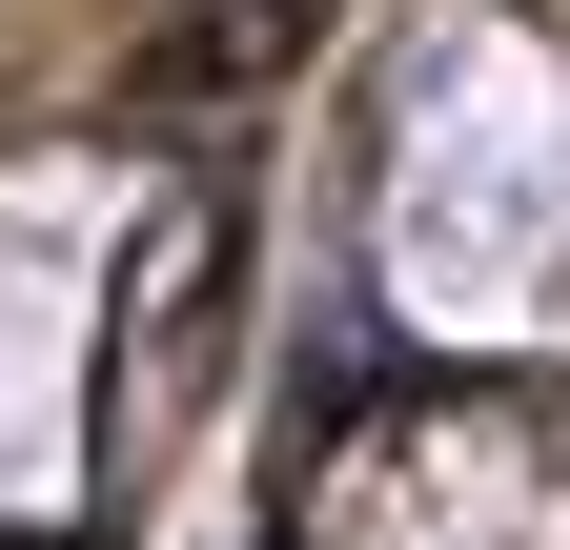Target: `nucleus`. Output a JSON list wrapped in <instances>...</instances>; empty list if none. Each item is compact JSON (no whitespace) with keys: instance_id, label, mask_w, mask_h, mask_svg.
<instances>
[{"instance_id":"f257e3e1","label":"nucleus","mask_w":570,"mask_h":550,"mask_svg":"<svg viewBox=\"0 0 570 550\" xmlns=\"http://www.w3.org/2000/svg\"><path fill=\"white\" fill-rule=\"evenodd\" d=\"M306 41V0H225V21H164L122 61V102H225V82H265V61Z\"/></svg>"}]
</instances>
